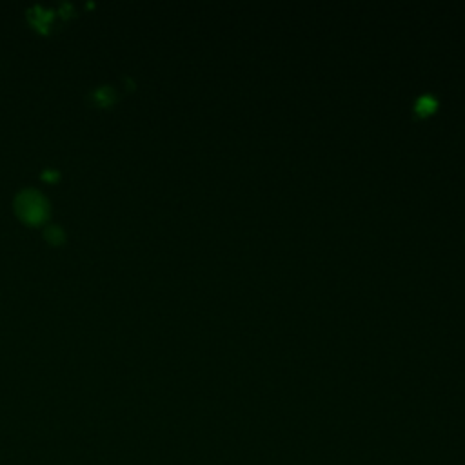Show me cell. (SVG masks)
I'll use <instances>...</instances> for the list:
<instances>
[{"label":"cell","instance_id":"1","mask_svg":"<svg viewBox=\"0 0 465 465\" xmlns=\"http://www.w3.org/2000/svg\"><path fill=\"white\" fill-rule=\"evenodd\" d=\"M434 107H436V100L432 98V96H429V94H425V96H421L418 102H416V113H420L421 116H427L429 113H432L434 111Z\"/></svg>","mask_w":465,"mask_h":465}]
</instances>
